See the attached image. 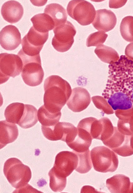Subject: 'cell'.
<instances>
[{
	"label": "cell",
	"mask_w": 133,
	"mask_h": 193,
	"mask_svg": "<svg viewBox=\"0 0 133 193\" xmlns=\"http://www.w3.org/2000/svg\"><path fill=\"white\" fill-rule=\"evenodd\" d=\"M109 76L102 96L114 110L133 108V61L124 55L108 66Z\"/></svg>",
	"instance_id": "cell-1"
},
{
	"label": "cell",
	"mask_w": 133,
	"mask_h": 193,
	"mask_svg": "<svg viewBox=\"0 0 133 193\" xmlns=\"http://www.w3.org/2000/svg\"><path fill=\"white\" fill-rule=\"evenodd\" d=\"M61 115V112L56 113L49 111L44 105H42L37 111V118L42 125L50 126L55 125L59 122Z\"/></svg>",
	"instance_id": "cell-24"
},
{
	"label": "cell",
	"mask_w": 133,
	"mask_h": 193,
	"mask_svg": "<svg viewBox=\"0 0 133 193\" xmlns=\"http://www.w3.org/2000/svg\"><path fill=\"white\" fill-rule=\"evenodd\" d=\"M127 0H110L109 6L110 8H117L124 6Z\"/></svg>",
	"instance_id": "cell-31"
},
{
	"label": "cell",
	"mask_w": 133,
	"mask_h": 193,
	"mask_svg": "<svg viewBox=\"0 0 133 193\" xmlns=\"http://www.w3.org/2000/svg\"><path fill=\"white\" fill-rule=\"evenodd\" d=\"M48 37V32L42 33L31 27L27 33L22 38V50L25 54L35 56L39 54L44 44Z\"/></svg>",
	"instance_id": "cell-11"
},
{
	"label": "cell",
	"mask_w": 133,
	"mask_h": 193,
	"mask_svg": "<svg viewBox=\"0 0 133 193\" xmlns=\"http://www.w3.org/2000/svg\"><path fill=\"white\" fill-rule=\"evenodd\" d=\"M37 119V109L32 105L24 104L23 115L17 124L23 129H27L34 125Z\"/></svg>",
	"instance_id": "cell-22"
},
{
	"label": "cell",
	"mask_w": 133,
	"mask_h": 193,
	"mask_svg": "<svg viewBox=\"0 0 133 193\" xmlns=\"http://www.w3.org/2000/svg\"><path fill=\"white\" fill-rule=\"evenodd\" d=\"M42 193L32 187L28 184L18 189H16L13 193Z\"/></svg>",
	"instance_id": "cell-30"
},
{
	"label": "cell",
	"mask_w": 133,
	"mask_h": 193,
	"mask_svg": "<svg viewBox=\"0 0 133 193\" xmlns=\"http://www.w3.org/2000/svg\"><path fill=\"white\" fill-rule=\"evenodd\" d=\"M44 13L52 18L55 27L65 23L67 21V15L66 10L59 4L52 3L47 5L44 9Z\"/></svg>",
	"instance_id": "cell-21"
},
{
	"label": "cell",
	"mask_w": 133,
	"mask_h": 193,
	"mask_svg": "<svg viewBox=\"0 0 133 193\" xmlns=\"http://www.w3.org/2000/svg\"><path fill=\"white\" fill-rule=\"evenodd\" d=\"M102 142L121 156L127 157L133 154V135L123 134L116 127L111 136Z\"/></svg>",
	"instance_id": "cell-10"
},
{
	"label": "cell",
	"mask_w": 133,
	"mask_h": 193,
	"mask_svg": "<svg viewBox=\"0 0 133 193\" xmlns=\"http://www.w3.org/2000/svg\"><path fill=\"white\" fill-rule=\"evenodd\" d=\"M24 109V104L22 103L14 102L10 104L4 111L6 120L17 124L23 115Z\"/></svg>",
	"instance_id": "cell-23"
},
{
	"label": "cell",
	"mask_w": 133,
	"mask_h": 193,
	"mask_svg": "<svg viewBox=\"0 0 133 193\" xmlns=\"http://www.w3.org/2000/svg\"><path fill=\"white\" fill-rule=\"evenodd\" d=\"M108 35L101 31L96 32L90 34L86 39V45L89 47L91 46H98L102 44L105 41Z\"/></svg>",
	"instance_id": "cell-29"
},
{
	"label": "cell",
	"mask_w": 133,
	"mask_h": 193,
	"mask_svg": "<svg viewBox=\"0 0 133 193\" xmlns=\"http://www.w3.org/2000/svg\"><path fill=\"white\" fill-rule=\"evenodd\" d=\"M125 54L128 58L133 61V42L126 46L125 50Z\"/></svg>",
	"instance_id": "cell-32"
},
{
	"label": "cell",
	"mask_w": 133,
	"mask_h": 193,
	"mask_svg": "<svg viewBox=\"0 0 133 193\" xmlns=\"http://www.w3.org/2000/svg\"><path fill=\"white\" fill-rule=\"evenodd\" d=\"M91 102L90 95L85 89L74 88L67 102L68 107L74 112H79L86 109Z\"/></svg>",
	"instance_id": "cell-14"
},
{
	"label": "cell",
	"mask_w": 133,
	"mask_h": 193,
	"mask_svg": "<svg viewBox=\"0 0 133 193\" xmlns=\"http://www.w3.org/2000/svg\"><path fill=\"white\" fill-rule=\"evenodd\" d=\"M94 52L101 61L110 64L118 61L119 59L118 53L114 49L104 45L97 46Z\"/></svg>",
	"instance_id": "cell-25"
},
{
	"label": "cell",
	"mask_w": 133,
	"mask_h": 193,
	"mask_svg": "<svg viewBox=\"0 0 133 193\" xmlns=\"http://www.w3.org/2000/svg\"><path fill=\"white\" fill-rule=\"evenodd\" d=\"M0 42L2 47L7 50H13L21 43V37L18 29L15 26L9 25L0 31Z\"/></svg>",
	"instance_id": "cell-13"
},
{
	"label": "cell",
	"mask_w": 133,
	"mask_h": 193,
	"mask_svg": "<svg viewBox=\"0 0 133 193\" xmlns=\"http://www.w3.org/2000/svg\"><path fill=\"white\" fill-rule=\"evenodd\" d=\"M120 31L122 37L125 40L133 42V16H127L122 19Z\"/></svg>",
	"instance_id": "cell-27"
},
{
	"label": "cell",
	"mask_w": 133,
	"mask_h": 193,
	"mask_svg": "<svg viewBox=\"0 0 133 193\" xmlns=\"http://www.w3.org/2000/svg\"><path fill=\"white\" fill-rule=\"evenodd\" d=\"M73 151L76 154L78 157V164L75 170L81 174L89 172L92 167L90 150L81 153Z\"/></svg>",
	"instance_id": "cell-26"
},
{
	"label": "cell",
	"mask_w": 133,
	"mask_h": 193,
	"mask_svg": "<svg viewBox=\"0 0 133 193\" xmlns=\"http://www.w3.org/2000/svg\"><path fill=\"white\" fill-rule=\"evenodd\" d=\"M77 133L74 140L67 145L73 151L81 153L89 150L93 139L90 135L86 131L77 128Z\"/></svg>",
	"instance_id": "cell-19"
},
{
	"label": "cell",
	"mask_w": 133,
	"mask_h": 193,
	"mask_svg": "<svg viewBox=\"0 0 133 193\" xmlns=\"http://www.w3.org/2000/svg\"><path fill=\"white\" fill-rule=\"evenodd\" d=\"M67 11L71 17L82 26L91 23L96 15L94 6L85 0L71 1L68 4Z\"/></svg>",
	"instance_id": "cell-6"
},
{
	"label": "cell",
	"mask_w": 133,
	"mask_h": 193,
	"mask_svg": "<svg viewBox=\"0 0 133 193\" xmlns=\"http://www.w3.org/2000/svg\"><path fill=\"white\" fill-rule=\"evenodd\" d=\"M50 178L49 186L54 192H61L65 188L66 178L62 177L56 173L52 168L48 173Z\"/></svg>",
	"instance_id": "cell-28"
},
{
	"label": "cell",
	"mask_w": 133,
	"mask_h": 193,
	"mask_svg": "<svg viewBox=\"0 0 133 193\" xmlns=\"http://www.w3.org/2000/svg\"><path fill=\"white\" fill-rule=\"evenodd\" d=\"M44 88L45 107L52 113L60 112L71 94V88L69 84L60 77L52 75L45 79Z\"/></svg>",
	"instance_id": "cell-2"
},
{
	"label": "cell",
	"mask_w": 133,
	"mask_h": 193,
	"mask_svg": "<svg viewBox=\"0 0 133 193\" xmlns=\"http://www.w3.org/2000/svg\"><path fill=\"white\" fill-rule=\"evenodd\" d=\"M128 193H133V182L131 183L130 188Z\"/></svg>",
	"instance_id": "cell-33"
},
{
	"label": "cell",
	"mask_w": 133,
	"mask_h": 193,
	"mask_svg": "<svg viewBox=\"0 0 133 193\" xmlns=\"http://www.w3.org/2000/svg\"><path fill=\"white\" fill-rule=\"evenodd\" d=\"M3 171L9 182L16 189L27 184L32 177L30 168L16 158H10L5 161Z\"/></svg>",
	"instance_id": "cell-3"
},
{
	"label": "cell",
	"mask_w": 133,
	"mask_h": 193,
	"mask_svg": "<svg viewBox=\"0 0 133 193\" xmlns=\"http://www.w3.org/2000/svg\"><path fill=\"white\" fill-rule=\"evenodd\" d=\"M23 63L21 76L24 82L27 85L33 87L42 83L44 72L41 66L40 54L30 56L24 54L21 49L17 53Z\"/></svg>",
	"instance_id": "cell-4"
},
{
	"label": "cell",
	"mask_w": 133,
	"mask_h": 193,
	"mask_svg": "<svg viewBox=\"0 0 133 193\" xmlns=\"http://www.w3.org/2000/svg\"><path fill=\"white\" fill-rule=\"evenodd\" d=\"M96 12L95 18L92 23L96 29L106 32L114 28L117 18L113 12L105 9L98 10Z\"/></svg>",
	"instance_id": "cell-15"
},
{
	"label": "cell",
	"mask_w": 133,
	"mask_h": 193,
	"mask_svg": "<svg viewBox=\"0 0 133 193\" xmlns=\"http://www.w3.org/2000/svg\"><path fill=\"white\" fill-rule=\"evenodd\" d=\"M31 20L34 29L42 33H48L55 27V23L52 18L45 13L34 15Z\"/></svg>",
	"instance_id": "cell-20"
},
{
	"label": "cell",
	"mask_w": 133,
	"mask_h": 193,
	"mask_svg": "<svg viewBox=\"0 0 133 193\" xmlns=\"http://www.w3.org/2000/svg\"><path fill=\"white\" fill-rule=\"evenodd\" d=\"M44 136L52 141L61 140L67 144L72 142L77 135L78 130L72 124L65 122H58L54 125L41 126Z\"/></svg>",
	"instance_id": "cell-7"
},
{
	"label": "cell",
	"mask_w": 133,
	"mask_h": 193,
	"mask_svg": "<svg viewBox=\"0 0 133 193\" xmlns=\"http://www.w3.org/2000/svg\"><path fill=\"white\" fill-rule=\"evenodd\" d=\"M106 184L111 193H128L131 182L127 176L122 174H117L108 179Z\"/></svg>",
	"instance_id": "cell-18"
},
{
	"label": "cell",
	"mask_w": 133,
	"mask_h": 193,
	"mask_svg": "<svg viewBox=\"0 0 133 193\" xmlns=\"http://www.w3.org/2000/svg\"><path fill=\"white\" fill-rule=\"evenodd\" d=\"M0 148L1 149L16 140L18 135V130L15 124L6 120L0 121Z\"/></svg>",
	"instance_id": "cell-17"
},
{
	"label": "cell",
	"mask_w": 133,
	"mask_h": 193,
	"mask_svg": "<svg viewBox=\"0 0 133 193\" xmlns=\"http://www.w3.org/2000/svg\"><path fill=\"white\" fill-rule=\"evenodd\" d=\"M23 13V8L21 4L14 0L5 2L1 7V13L3 18L11 23L18 22Z\"/></svg>",
	"instance_id": "cell-16"
},
{
	"label": "cell",
	"mask_w": 133,
	"mask_h": 193,
	"mask_svg": "<svg viewBox=\"0 0 133 193\" xmlns=\"http://www.w3.org/2000/svg\"><path fill=\"white\" fill-rule=\"evenodd\" d=\"M54 36L52 44L54 48L60 52H66L72 46L74 37L76 31L73 25L69 21L55 27L53 30Z\"/></svg>",
	"instance_id": "cell-8"
},
{
	"label": "cell",
	"mask_w": 133,
	"mask_h": 193,
	"mask_svg": "<svg viewBox=\"0 0 133 193\" xmlns=\"http://www.w3.org/2000/svg\"><path fill=\"white\" fill-rule=\"evenodd\" d=\"M77 164L78 157L75 153L73 151H62L56 156L52 169L58 175L66 178L75 170Z\"/></svg>",
	"instance_id": "cell-12"
},
{
	"label": "cell",
	"mask_w": 133,
	"mask_h": 193,
	"mask_svg": "<svg viewBox=\"0 0 133 193\" xmlns=\"http://www.w3.org/2000/svg\"><path fill=\"white\" fill-rule=\"evenodd\" d=\"M23 63L20 57L14 54H0V84L6 82L10 77L14 78L22 73Z\"/></svg>",
	"instance_id": "cell-9"
},
{
	"label": "cell",
	"mask_w": 133,
	"mask_h": 193,
	"mask_svg": "<svg viewBox=\"0 0 133 193\" xmlns=\"http://www.w3.org/2000/svg\"><path fill=\"white\" fill-rule=\"evenodd\" d=\"M91 157L94 168L102 172H113L117 169L118 160L117 155L107 147H95L91 151Z\"/></svg>",
	"instance_id": "cell-5"
}]
</instances>
